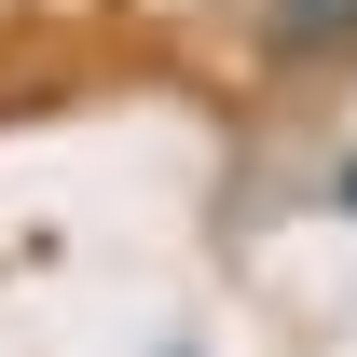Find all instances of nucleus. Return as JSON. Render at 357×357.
Listing matches in <instances>:
<instances>
[{"label":"nucleus","mask_w":357,"mask_h":357,"mask_svg":"<svg viewBox=\"0 0 357 357\" xmlns=\"http://www.w3.org/2000/svg\"><path fill=\"white\" fill-rule=\"evenodd\" d=\"M261 55L275 69H344L357 55V0H261Z\"/></svg>","instance_id":"nucleus-1"},{"label":"nucleus","mask_w":357,"mask_h":357,"mask_svg":"<svg viewBox=\"0 0 357 357\" xmlns=\"http://www.w3.org/2000/svg\"><path fill=\"white\" fill-rule=\"evenodd\" d=\"M330 206H357V165H330Z\"/></svg>","instance_id":"nucleus-2"}]
</instances>
